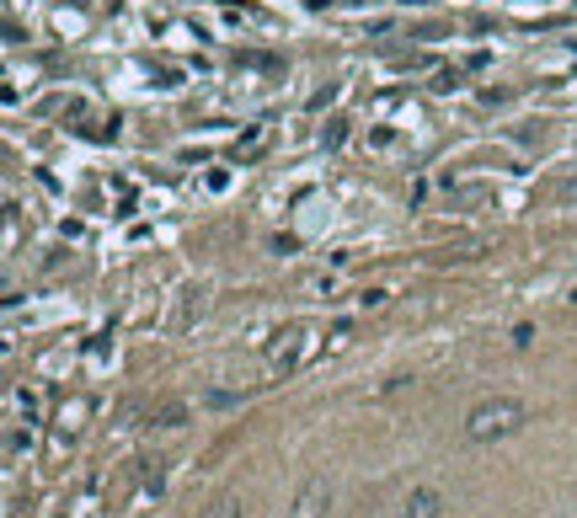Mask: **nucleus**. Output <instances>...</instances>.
Wrapping results in <instances>:
<instances>
[{"mask_svg":"<svg viewBox=\"0 0 577 518\" xmlns=\"http://www.w3.org/2000/svg\"><path fill=\"white\" fill-rule=\"evenodd\" d=\"M327 503H332V487L327 481H305L300 497H295V518H321Z\"/></svg>","mask_w":577,"mask_h":518,"instance_id":"3","label":"nucleus"},{"mask_svg":"<svg viewBox=\"0 0 577 518\" xmlns=\"http://www.w3.org/2000/svg\"><path fill=\"white\" fill-rule=\"evenodd\" d=\"M155 423H161V427H183L187 423V406H183V401H161V406H155Z\"/></svg>","mask_w":577,"mask_h":518,"instance_id":"5","label":"nucleus"},{"mask_svg":"<svg viewBox=\"0 0 577 518\" xmlns=\"http://www.w3.org/2000/svg\"><path fill=\"white\" fill-rule=\"evenodd\" d=\"M439 514H444V497L433 487H418L406 497V518H439Z\"/></svg>","mask_w":577,"mask_h":518,"instance_id":"4","label":"nucleus"},{"mask_svg":"<svg viewBox=\"0 0 577 518\" xmlns=\"http://www.w3.org/2000/svg\"><path fill=\"white\" fill-rule=\"evenodd\" d=\"M518 423H524V401L518 396H486V401L471 406L465 438H471V444H492V438H508Z\"/></svg>","mask_w":577,"mask_h":518,"instance_id":"1","label":"nucleus"},{"mask_svg":"<svg viewBox=\"0 0 577 518\" xmlns=\"http://www.w3.org/2000/svg\"><path fill=\"white\" fill-rule=\"evenodd\" d=\"M209 518H241V497H230V491H225V497L209 508Z\"/></svg>","mask_w":577,"mask_h":518,"instance_id":"7","label":"nucleus"},{"mask_svg":"<svg viewBox=\"0 0 577 518\" xmlns=\"http://www.w3.org/2000/svg\"><path fill=\"white\" fill-rule=\"evenodd\" d=\"M546 198H550V204H577V177H567V183H550Z\"/></svg>","mask_w":577,"mask_h":518,"instance_id":"6","label":"nucleus"},{"mask_svg":"<svg viewBox=\"0 0 577 518\" xmlns=\"http://www.w3.org/2000/svg\"><path fill=\"white\" fill-rule=\"evenodd\" d=\"M316 348H321V336H316V327H289V332H278V342L268 348V364L289 374V369H300L305 359L316 353Z\"/></svg>","mask_w":577,"mask_h":518,"instance_id":"2","label":"nucleus"}]
</instances>
